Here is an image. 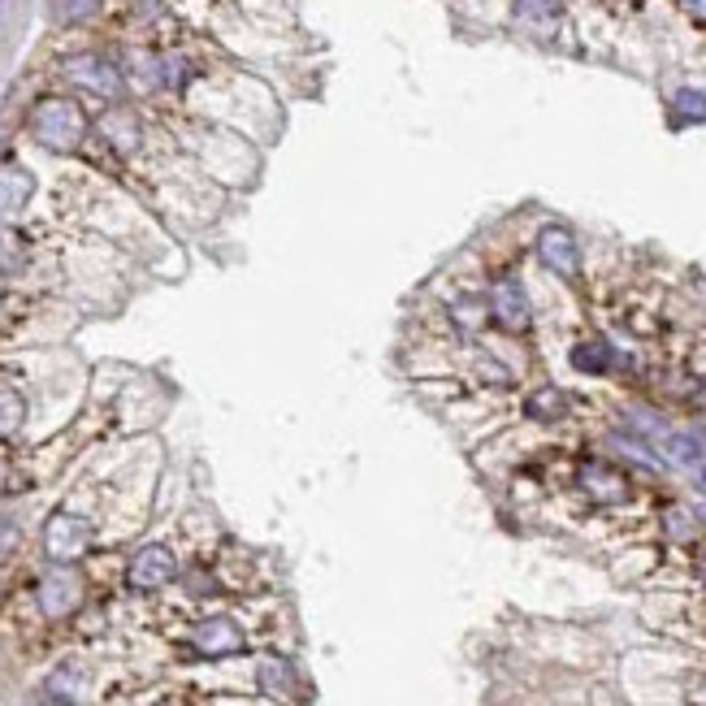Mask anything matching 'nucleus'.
I'll use <instances>...</instances> for the list:
<instances>
[{
	"instance_id": "nucleus-1",
	"label": "nucleus",
	"mask_w": 706,
	"mask_h": 706,
	"mask_svg": "<svg viewBox=\"0 0 706 706\" xmlns=\"http://www.w3.org/2000/svg\"><path fill=\"white\" fill-rule=\"evenodd\" d=\"M26 126H31V140L40 143V147L62 152V156H66V152H78L82 140H87V113H82V104L70 100V96H44V100H35Z\"/></svg>"
},
{
	"instance_id": "nucleus-2",
	"label": "nucleus",
	"mask_w": 706,
	"mask_h": 706,
	"mask_svg": "<svg viewBox=\"0 0 706 706\" xmlns=\"http://www.w3.org/2000/svg\"><path fill=\"white\" fill-rule=\"evenodd\" d=\"M44 551L53 564H74L91 551V520L78 511H53L44 525Z\"/></svg>"
},
{
	"instance_id": "nucleus-3",
	"label": "nucleus",
	"mask_w": 706,
	"mask_h": 706,
	"mask_svg": "<svg viewBox=\"0 0 706 706\" xmlns=\"http://www.w3.org/2000/svg\"><path fill=\"white\" fill-rule=\"evenodd\" d=\"M35 603L48 620H66L82 607V576L70 564H57L35 581Z\"/></svg>"
},
{
	"instance_id": "nucleus-4",
	"label": "nucleus",
	"mask_w": 706,
	"mask_h": 706,
	"mask_svg": "<svg viewBox=\"0 0 706 706\" xmlns=\"http://www.w3.org/2000/svg\"><path fill=\"white\" fill-rule=\"evenodd\" d=\"M62 74L70 78L74 87H82V91H91V96H100V100H113V96H122L126 91V74L122 66H113L109 57H100V53H78L70 57Z\"/></svg>"
},
{
	"instance_id": "nucleus-5",
	"label": "nucleus",
	"mask_w": 706,
	"mask_h": 706,
	"mask_svg": "<svg viewBox=\"0 0 706 706\" xmlns=\"http://www.w3.org/2000/svg\"><path fill=\"white\" fill-rule=\"evenodd\" d=\"M486 304H490V321H495L503 334H529L533 330V304H529V295H525V286L516 283V278H498L490 286V295H486Z\"/></svg>"
},
{
	"instance_id": "nucleus-6",
	"label": "nucleus",
	"mask_w": 706,
	"mask_h": 706,
	"mask_svg": "<svg viewBox=\"0 0 706 706\" xmlns=\"http://www.w3.org/2000/svg\"><path fill=\"white\" fill-rule=\"evenodd\" d=\"M538 261L564 283L581 278V243H576V234L567 230L564 221H547L538 230Z\"/></svg>"
},
{
	"instance_id": "nucleus-7",
	"label": "nucleus",
	"mask_w": 706,
	"mask_h": 706,
	"mask_svg": "<svg viewBox=\"0 0 706 706\" xmlns=\"http://www.w3.org/2000/svg\"><path fill=\"white\" fill-rule=\"evenodd\" d=\"M174 576H178V560H174V551H169V547H161V542L143 547L140 555L131 560V567H126V585H131V589H140V594L165 589Z\"/></svg>"
},
{
	"instance_id": "nucleus-8",
	"label": "nucleus",
	"mask_w": 706,
	"mask_h": 706,
	"mask_svg": "<svg viewBox=\"0 0 706 706\" xmlns=\"http://www.w3.org/2000/svg\"><path fill=\"white\" fill-rule=\"evenodd\" d=\"M247 646L243 629L230 620V616H209L191 629V650L205 654V659H225V654H239Z\"/></svg>"
},
{
	"instance_id": "nucleus-9",
	"label": "nucleus",
	"mask_w": 706,
	"mask_h": 706,
	"mask_svg": "<svg viewBox=\"0 0 706 706\" xmlns=\"http://www.w3.org/2000/svg\"><path fill=\"white\" fill-rule=\"evenodd\" d=\"M581 490L594 498V503H603V507H616V503H625L629 498V477L620 473V468H611V464H598V460H589V464H581Z\"/></svg>"
},
{
	"instance_id": "nucleus-10",
	"label": "nucleus",
	"mask_w": 706,
	"mask_h": 706,
	"mask_svg": "<svg viewBox=\"0 0 706 706\" xmlns=\"http://www.w3.org/2000/svg\"><path fill=\"white\" fill-rule=\"evenodd\" d=\"M31 196H35V174L18 161H0V217L22 212Z\"/></svg>"
},
{
	"instance_id": "nucleus-11",
	"label": "nucleus",
	"mask_w": 706,
	"mask_h": 706,
	"mask_svg": "<svg viewBox=\"0 0 706 706\" xmlns=\"http://www.w3.org/2000/svg\"><path fill=\"white\" fill-rule=\"evenodd\" d=\"M446 321H451V330H455V334L477 339V334L486 330V321H490V304H486V295H455V299L446 304Z\"/></svg>"
},
{
	"instance_id": "nucleus-12",
	"label": "nucleus",
	"mask_w": 706,
	"mask_h": 706,
	"mask_svg": "<svg viewBox=\"0 0 706 706\" xmlns=\"http://www.w3.org/2000/svg\"><path fill=\"white\" fill-rule=\"evenodd\" d=\"M100 135H104V143H109L113 152L131 156V152H140L143 126H140V118H135L131 109H109V113L100 118Z\"/></svg>"
},
{
	"instance_id": "nucleus-13",
	"label": "nucleus",
	"mask_w": 706,
	"mask_h": 706,
	"mask_svg": "<svg viewBox=\"0 0 706 706\" xmlns=\"http://www.w3.org/2000/svg\"><path fill=\"white\" fill-rule=\"evenodd\" d=\"M616 360H620L616 348H611L607 339H598V334L572 343V368H576V373H611Z\"/></svg>"
},
{
	"instance_id": "nucleus-14",
	"label": "nucleus",
	"mask_w": 706,
	"mask_h": 706,
	"mask_svg": "<svg viewBox=\"0 0 706 706\" xmlns=\"http://www.w3.org/2000/svg\"><path fill=\"white\" fill-rule=\"evenodd\" d=\"M511 18H516L520 26L551 31V26L564 18V0H516V4H511Z\"/></svg>"
},
{
	"instance_id": "nucleus-15",
	"label": "nucleus",
	"mask_w": 706,
	"mask_h": 706,
	"mask_svg": "<svg viewBox=\"0 0 706 706\" xmlns=\"http://www.w3.org/2000/svg\"><path fill=\"white\" fill-rule=\"evenodd\" d=\"M525 412L533 417V421H564L567 417V395L560 386H542V390H533L529 395V404H525Z\"/></svg>"
},
{
	"instance_id": "nucleus-16",
	"label": "nucleus",
	"mask_w": 706,
	"mask_h": 706,
	"mask_svg": "<svg viewBox=\"0 0 706 706\" xmlns=\"http://www.w3.org/2000/svg\"><path fill=\"white\" fill-rule=\"evenodd\" d=\"M26 261H31V247H26L22 230L0 225V274H18V269H26Z\"/></svg>"
},
{
	"instance_id": "nucleus-17",
	"label": "nucleus",
	"mask_w": 706,
	"mask_h": 706,
	"mask_svg": "<svg viewBox=\"0 0 706 706\" xmlns=\"http://www.w3.org/2000/svg\"><path fill=\"white\" fill-rule=\"evenodd\" d=\"M26 424V399L0 382V438H13Z\"/></svg>"
},
{
	"instance_id": "nucleus-18",
	"label": "nucleus",
	"mask_w": 706,
	"mask_h": 706,
	"mask_svg": "<svg viewBox=\"0 0 706 706\" xmlns=\"http://www.w3.org/2000/svg\"><path fill=\"white\" fill-rule=\"evenodd\" d=\"M261 685L274 690V694H290V668H286L278 654L261 659Z\"/></svg>"
},
{
	"instance_id": "nucleus-19",
	"label": "nucleus",
	"mask_w": 706,
	"mask_h": 706,
	"mask_svg": "<svg viewBox=\"0 0 706 706\" xmlns=\"http://www.w3.org/2000/svg\"><path fill=\"white\" fill-rule=\"evenodd\" d=\"M672 104H676V113H681V118H694V122H703L706 118V91L703 87H681Z\"/></svg>"
},
{
	"instance_id": "nucleus-20",
	"label": "nucleus",
	"mask_w": 706,
	"mask_h": 706,
	"mask_svg": "<svg viewBox=\"0 0 706 706\" xmlns=\"http://www.w3.org/2000/svg\"><path fill=\"white\" fill-rule=\"evenodd\" d=\"M18 542H22V529L9 516H0V560H9L18 551Z\"/></svg>"
},
{
	"instance_id": "nucleus-21",
	"label": "nucleus",
	"mask_w": 706,
	"mask_h": 706,
	"mask_svg": "<svg viewBox=\"0 0 706 706\" xmlns=\"http://www.w3.org/2000/svg\"><path fill=\"white\" fill-rule=\"evenodd\" d=\"M685 9H690V18H694V22H703L706 26V0H685Z\"/></svg>"
},
{
	"instance_id": "nucleus-22",
	"label": "nucleus",
	"mask_w": 706,
	"mask_h": 706,
	"mask_svg": "<svg viewBox=\"0 0 706 706\" xmlns=\"http://www.w3.org/2000/svg\"><path fill=\"white\" fill-rule=\"evenodd\" d=\"M96 9V0H70V18H87Z\"/></svg>"
},
{
	"instance_id": "nucleus-23",
	"label": "nucleus",
	"mask_w": 706,
	"mask_h": 706,
	"mask_svg": "<svg viewBox=\"0 0 706 706\" xmlns=\"http://www.w3.org/2000/svg\"><path fill=\"white\" fill-rule=\"evenodd\" d=\"M698 576H703V581H706V560H703V564H698Z\"/></svg>"
},
{
	"instance_id": "nucleus-24",
	"label": "nucleus",
	"mask_w": 706,
	"mask_h": 706,
	"mask_svg": "<svg viewBox=\"0 0 706 706\" xmlns=\"http://www.w3.org/2000/svg\"><path fill=\"white\" fill-rule=\"evenodd\" d=\"M698 395H703V404H706V382H703V390H698Z\"/></svg>"
}]
</instances>
